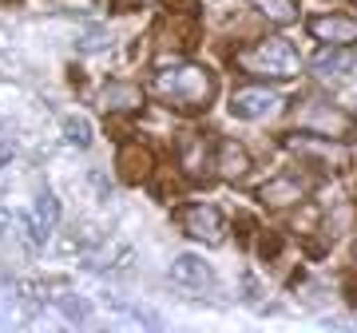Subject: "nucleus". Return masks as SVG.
<instances>
[{
    "label": "nucleus",
    "mask_w": 357,
    "mask_h": 333,
    "mask_svg": "<svg viewBox=\"0 0 357 333\" xmlns=\"http://www.w3.org/2000/svg\"><path fill=\"white\" fill-rule=\"evenodd\" d=\"M151 95L175 111H203L215 100V76L203 64H163L151 72Z\"/></svg>",
    "instance_id": "nucleus-1"
},
{
    "label": "nucleus",
    "mask_w": 357,
    "mask_h": 333,
    "mask_svg": "<svg viewBox=\"0 0 357 333\" xmlns=\"http://www.w3.org/2000/svg\"><path fill=\"white\" fill-rule=\"evenodd\" d=\"M234 64L243 68L246 76H262V79H294L302 72V56L294 48L290 40L282 36H270V40H258L255 48L238 52Z\"/></svg>",
    "instance_id": "nucleus-2"
},
{
    "label": "nucleus",
    "mask_w": 357,
    "mask_h": 333,
    "mask_svg": "<svg viewBox=\"0 0 357 333\" xmlns=\"http://www.w3.org/2000/svg\"><path fill=\"white\" fill-rule=\"evenodd\" d=\"M298 123L306 127V135H321V139H354L357 123L345 111H337L326 100H306L298 111Z\"/></svg>",
    "instance_id": "nucleus-3"
},
{
    "label": "nucleus",
    "mask_w": 357,
    "mask_h": 333,
    "mask_svg": "<svg viewBox=\"0 0 357 333\" xmlns=\"http://www.w3.org/2000/svg\"><path fill=\"white\" fill-rule=\"evenodd\" d=\"M183 231L191 234L195 242L218 246L227 238V218H222V210L211 206V203H187L183 206Z\"/></svg>",
    "instance_id": "nucleus-4"
},
{
    "label": "nucleus",
    "mask_w": 357,
    "mask_h": 333,
    "mask_svg": "<svg viewBox=\"0 0 357 333\" xmlns=\"http://www.w3.org/2000/svg\"><path fill=\"white\" fill-rule=\"evenodd\" d=\"M282 107H286V95L282 91H270V88H238L230 95V111L238 119H250V123L278 116Z\"/></svg>",
    "instance_id": "nucleus-5"
},
{
    "label": "nucleus",
    "mask_w": 357,
    "mask_h": 333,
    "mask_svg": "<svg viewBox=\"0 0 357 333\" xmlns=\"http://www.w3.org/2000/svg\"><path fill=\"white\" fill-rule=\"evenodd\" d=\"M306 32H310L314 40H326V44L349 48V44H357V16H342V13L314 16V20L306 24Z\"/></svg>",
    "instance_id": "nucleus-6"
},
{
    "label": "nucleus",
    "mask_w": 357,
    "mask_h": 333,
    "mask_svg": "<svg viewBox=\"0 0 357 333\" xmlns=\"http://www.w3.org/2000/svg\"><path fill=\"white\" fill-rule=\"evenodd\" d=\"M310 183L298 179V175H278L274 183H266V187H258V199L270 206V210H286V206H298L302 199H306Z\"/></svg>",
    "instance_id": "nucleus-7"
},
{
    "label": "nucleus",
    "mask_w": 357,
    "mask_h": 333,
    "mask_svg": "<svg viewBox=\"0 0 357 333\" xmlns=\"http://www.w3.org/2000/svg\"><path fill=\"white\" fill-rule=\"evenodd\" d=\"M215 171L222 175V179H243L246 171H250V155L238 147L234 139H218V147H215Z\"/></svg>",
    "instance_id": "nucleus-8"
},
{
    "label": "nucleus",
    "mask_w": 357,
    "mask_h": 333,
    "mask_svg": "<svg viewBox=\"0 0 357 333\" xmlns=\"http://www.w3.org/2000/svg\"><path fill=\"white\" fill-rule=\"evenodd\" d=\"M139 103H143V88H135L128 79H112V84L100 91L103 111H139Z\"/></svg>",
    "instance_id": "nucleus-9"
},
{
    "label": "nucleus",
    "mask_w": 357,
    "mask_h": 333,
    "mask_svg": "<svg viewBox=\"0 0 357 333\" xmlns=\"http://www.w3.org/2000/svg\"><path fill=\"white\" fill-rule=\"evenodd\" d=\"M171 278H175V286H183V290H206L211 286V270H206L203 258H195V254H178L175 258V266H171Z\"/></svg>",
    "instance_id": "nucleus-10"
},
{
    "label": "nucleus",
    "mask_w": 357,
    "mask_h": 333,
    "mask_svg": "<svg viewBox=\"0 0 357 333\" xmlns=\"http://www.w3.org/2000/svg\"><path fill=\"white\" fill-rule=\"evenodd\" d=\"M349 68H354V52L337 48V44H330L326 52H318V56L310 60V72L321 76V79H337V76H345Z\"/></svg>",
    "instance_id": "nucleus-11"
},
{
    "label": "nucleus",
    "mask_w": 357,
    "mask_h": 333,
    "mask_svg": "<svg viewBox=\"0 0 357 333\" xmlns=\"http://www.w3.org/2000/svg\"><path fill=\"white\" fill-rule=\"evenodd\" d=\"M115 166H119V175L128 183H135L151 171V155H147V147H139V143H128V147L119 151V159H115Z\"/></svg>",
    "instance_id": "nucleus-12"
},
{
    "label": "nucleus",
    "mask_w": 357,
    "mask_h": 333,
    "mask_svg": "<svg viewBox=\"0 0 357 333\" xmlns=\"http://www.w3.org/2000/svg\"><path fill=\"white\" fill-rule=\"evenodd\" d=\"M270 24H294L298 20V0H250Z\"/></svg>",
    "instance_id": "nucleus-13"
},
{
    "label": "nucleus",
    "mask_w": 357,
    "mask_h": 333,
    "mask_svg": "<svg viewBox=\"0 0 357 333\" xmlns=\"http://www.w3.org/2000/svg\"><path fill=\"white\" fill-rule=\"evenodd\" d=\"M56 218H60V210H56V199H52V194H40V203H36V222H32V231H36V242H44V234L56 226Z\"/></svg>",
    "instance_id": "nucleus-14"
},
{
    "label": "nucleus",
    "mask_w": 357,
    "mask_h": 333,
    "mask_svg": "<svg viewBox=\"0 0 357 333\" xmlns=\"http://www.w3.org/2000/svg\"><path fill=\"white\" fill-rule=\"evenodd\" d=\"M64 131L72 135V143H76V147H88V143H91V127H88V119L68 116V119H64Z\"/></svg>",
    "instance_id": "nucleus-15"
},
{
    "label": "nucleus",
    "mask_w": 357,
    "mask_h": 333,
    "mask_svg": "<svg viewBox=\"0 0 357 333\" xmlns=\"http://www.w3.org/2000/svg\"><path fill=\"white\" fill-rule=\"evenodd\" d=\"M76 302H79V297H64V302H60V309H64L72 321H84V318H88V306H76Z\"/></svg>",
    "instance_id": "nucleus-16"
},
{
    "label": "nucleus",
    "mask_w": 357,
    "mask_h": 333,
    "mask_svg": "<svg viewBox=\"0 0 357 333\" xmlns=\"http://www.w3.org/2000/svg\"><path fill=\"white\" fill-rule=\"evenodd\" d=\"M8 155H13V143H8V135H4V131H0V163H4Z\"/></svg>",
    "instance_id": "nucleus-17"
}]
</instances>
